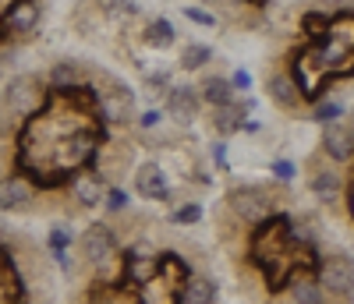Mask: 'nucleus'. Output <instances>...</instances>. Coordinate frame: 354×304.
<instances>
[{
  "instance_id": "obj_31",
  "label": "nucleus",
  "mask_w": 354,
  "mask_h": 304,
  "mask_svg": "<svg viewBox=\"0 0 354 304\" xmlns=\"http://www.w3.org/2000/svg\"><path fill=\"white\" fill-rule=\"evenodd\" d=\"M347 131H351V138H354V110H351V128H347Z\"/></svg>"
},
{
  "instance_id": "obj_19",
  "label": "nucleus",
  "mask_w": 354,
  "mask_h": 304,
  "mask_svg": "<svg viewBox=\"0 0 354 304\" xmlns=\"http://www.w3.org/2000/svg\"><path fill=\"white\" fill-rule=\"evenodd\" d=\"M241 120H245V113H241V106H220V110H213V128L220 131V135H234L241 128Z\"/></svg>"
},
{
  "instance_id": "obj_9",
  "label": "nucleus",
  "mask_w": 354,
  "mask_h": 304,
  "mask_svg": "<svg viewBox=\"0 0 354 304\" xmlns=\"http://www.w3.org/2000/svg\"><path fill=\"white\" fill-rule=\"evenodd\" d=\"M135 188H138V195H142V198H149V202H156V198H167V195H170L167 173H163V167H156V163H145V167L135 173Z\"/></svg>"
},
{
  "instance_id": "obj_15",
  "label": "nucleus",
  "mask_w": 354,
  "mask_h": 304,
  "mask_svg": "<svg viewBox=\"0 0 354 304\" xmlns=\"http://www.w3.org/2000/svg\"><path fill=\"white\" fill-rule=\"evenodd\" d=\"M198 96H202V103H209L213 110H220V106H230L234 103V88H230L227 78H216L213 75V78L202 82V93Z\"/></svg>"
},
{
  "instance_id": "obj_21",
  "label": "nucleus",
  "mask_w": 354,
  "mask_h": 304,
  "mask_svg": "<svg viewBox=\"0 0 354 304\" xmlns=\"http://www.w3.org/2000/svg\"><path fill=\"white\" fill-rule=\"evenodd\" d=\"M71 163H82L85 156H88V152H93V145H96V138L93 135H88V131H82V135H71Z\"/></svg>"
},
{
  "instance_id": "obj_30",
  "label": "nucleus",
  "mask_w": 354,
  "mask_h": 304,
  "mask_svg": "<svg viewBox=\"0 0 354 304\" xmlns=\"http://www.w3.org/2000/svg\"><path fill=\"white\" fill-rule=\"evenodd\" d=\"M160 120H163V113H160V110H145V113H142V128H156Z\"/></svg>"
},
{
  "instance_id": "obj_13",
  "label": "nucleus",
  "mask_w": 354,
  "mask_h": 304,
  "mask_svg": "<svg viewBox=\"0 0 354 304\" xmlns=\"http://www.w3.org/2000/svg\"><path fill=\"white\" fill-rule=\"evenodd\" d=\"M213 301H216V283L205 276H192L181 287V297H177V304H213Z\"/></svg>"
},
{
  "instance_id": "obj_3",
  "label": "nucleus",
  "mask_w": 354,
  "mask_h": 304,
  "mask_svg": "<svg viewBox=\"0 0 354 304\" xmlns=\"http://www.w3.org/2000/svg\"><path fill=\"white\" fill-rule=\"evenodd\" d=\"M82 258L85 262H93V265H100V262H106L113 251H117V240H113V230L110 227H103V223H93L85 234H82Z\"/></svg>"
},
{
  "instance_id": "obj_6",
  "label": "nucleus",
  "mask_w": 354,
  "mask_h": 304,
  "mask_svg": "<svg viewBox=\"0 0 354 304\" xmlns=\"http://www.w3.org/2000/svg\"><path fill=\"white\" fill-rule=\"evenodd\" d=\"M36 202V188L28 184V177L21 173H11L0 180V212H8V209H28Z\"/></svg>"
},
{
  "instance_id": "obj_20",
  "label": "nucleus",
  "mask_w": 354,
  "mask_h": 304,
  "mask_svg": "<svg viewBox=\"0 0 354 304\" xmlns=\"http://www.w3.org/2000/svg\"><path fill=\"white\" fill-rule=\"evenodd\" d=\"M290 301L294 304H322V287L315 280H294L290 283Z\"/></svg>"
},
{
  "instance_id": "obj_2",
  "label": "nucleus",
  "mask_w": 354,
  "mask_h": 304,
  "mask_svg": "<svg viewBox=\"0 0 354 304\" xmlns=\"http://www.w3.org/2000/svg\"><path fill=\"white\" fill-rule=\"evenodd\" d=\"M202 110V96L195 85H170L167 88V113L177 120V124H192Z\"/></svg>"
},
{
  "instance_id": "obj_16",
  "label": "nucleus",
  "mask_w": 354,
  "mask_h": 304,
  "mask_svg": "<svg viewBox=\"0 0 354 304\" xmlns=\"http://www.w3.org/2000/svg\"><path fill=\"white\" fill-rule=\"evenodd\" d=\"M46 82L57 88V93H68V88L78 85V64L75 60H57V64L50 68V75H46Z\"/></svg>"
},
{
  "instance_id": "obj_7",
  "label": "nucleus",
  "mask_w": 354,
  "mask_h": 304,
  "mask_svg": "<svg viewBox=\"0 0 354 304\" xmlns=\"http://www.w3.org/2000/svg\"><path fill=\"white\" fill-rule=\"evenodd\" d=\"M36 25H39V8L32 0H15L4 15V32H11V36H32Z\"/></svg>"
},
{
  "instance_id": "obj_22",
  "label": "nucleus",
  "mask_w": 354,
  "mask_h": 304,
  "mask_svg": "<svg viewBox=\"0 0 354 304\" xmlns=\"http://www.w3.org/2000/svg\"><path fill=\"white\" fill-rule=\"evenodd\" d=\"M128 272H131L135 283H145L149 272H156V258H135V262H128Z\"/></svg>"
},
{
  "instance_id": "obj_12",
  "label": "nucleus",
  "mask_w": 354,
  "mask_h": 304,
  "mask_svg": "<svg viewBox=\"0 0 354 304\" xmlns=\"http://www.w3.org/2000/svg\"><path fill=\"white\" fill-rule=\"evenodd\" d=\"M71 195L78 205H100L103 202V184H100V173H78L71 180Z\"/></svg>"
},
{
  "instance_id": "obj_1",
  "label": "nucleus",
  "mask_w": 354,
  "mask_h": 304,
  "mask_svg": "<svg viewBox=\"0 0 354 304\" xmlns=\"http://www.w3.org/2000/svg\"><path fill=\"white\" fill-rule=\"evenodd\" d=\"M43 103H46V88L32 75H21L4 88V106L15 117H36L43 110Z\"/></svg>"
},
{
  "instance_id": "obj_24",
  "label": "nucleus",
  "mask_w": 354,
  "mask_h": 304,
  "mask_svg": "<svg viewBox=\"0 0 354 304\" xmlns=\"http://www.w3.org/2000/svg\"><path fill=\"white\" fill-rule=\"evenodd\" d=\"M170 220H174V223H198V220H202V209H198V205H181Z\"/></svg>"
},
{
  "instance_id": "obj_14",
  "label": "nucleus",
  "mask_w": 354,
  "mask_h": 304,
  "mask_svg": "<svg viewBox=\"0 0 354 304\" xmlns=\"http://www.w3.org/2000/svg\"><path fill=\"white\" fill-rule=\"evenodd\" d=\"M308 188H312V195H315L319 202H337L344 184H340V173H333V170H315L312 180H308Z\"/></svg>"
},
{
  "instance_id": "obj_4",
  "label": "nucleus",
  "mask_w": 354,
  "mask_h": 304,
  "mask_svg": "<svg viewBox=\"0 0 354 304\" xmlns=\"http://www.w3.org/2000/svg\"><path fill=\"white\" fill-rule=\"evenodd\" d=\"M319 287H326V290L337 294V297L351 294V290H354V262L344 258V255L326 258V262H322V280H319Z\"/></svg>"
},
{
  "instance_id": "obj_10",
  "label": "nucleus",
  "mask_w": 354,
  "mask_h": 304,
  "mask_svg": "<svg viewBox=\"0 0 354 304\" xmlns=\"http://www.w3.org/2000/svg\"><path fill=\"white\" fill-rule=\"evenodd\" d=\"M322 152L326 156H333L337 163H347L354 156V138L344 124H326L322 128Z\"/></svg>"
},
{
  "instance_id": "obj_25",
  "label": "nucleus",
  "mask_w": 354,
  "mask_h": 304,
  "mask_svg": "<svg viewBox=\"0 0 354 304\" xmlns=\"http://www.w3.org/2000/svg\"><path fill=\"white\" fill-rule=\"evenodd\" d=\"M227 82H230V88H234V93H248V88H252V75H248V71H241V68L234 71Z\"/></svg>"
},
{
  "instance_id": "obj_11",
  "label": "nucleus",
  "mask_w": 354,
  "mask_h": 304,
  "mask_svg": "<svg viewBox=\"0 0 354 304\" xmlns=\"http://www.w3.org/2000/svg\"><path fill=\"white\" fill-rule=\"evenodd\" d=\"M266 88H270V99H273L280 110H294V106H298V99H301L298 85H294V78H287V75H280V71L270 75Z\"/></svg>"
},
{
  "instance_id": "obj_32",
  "label": "nucleus",
  "mask_w": 354,
  "mask_h": 304,
  "mask_svg": "<svg viewBox=\"0 0 354 304\" xmlns=\"http://www.w3.org/2000/svg\"><path fill=\"white\" fill-rule=\"evenodd\" d=\"M0 75H4V57H0Z\"/></svg>"
},
{
  "instance_id": "obj_18",
  "label": "nucleus",
  "mask_w": 354,
  "mask_h": 304,
  "mask_svg": "<svg viewBox=\"0 0 354 304\" xmlns=\"http://www.w3.org/2000/svg\"><path fill=\"white\" fill-rule=\"evenodd\" d=\"M145 43H149L153 50H170L174 46V25L167 18L149 21V28H145Z\"/></svg>"
},
{
  "instance_id": "obj_29",
  "label": "nucleus",
  "mask_w": 354,
  "mask_h": 304,
  "mask_svg": "<svg viewBox=\"0 0 354 304\" xmlns=\"http://www.w3.org/2000/svg\"><path fill=\"white\" fill-rule=\"evenodd\" d=\"M273 173H277L280 180H290V177H294V167H290L287 160H277V163H273Z\"/></svg>"
},
{
  "instance_id": "obj_28",
  "label": "nucleus",
  "mask_w": 354,
  "mask_h": 304,
  "mask_svg": "<svg viewBox=\"0 0 354 304\" xmlns=\"http://www.w3.org/2000/svg\"><path fill=\"white\" fill-rule=\"evenodd\" d=\"M103 198H106V209H110V212H121V209L128 205V198H124V191H117V188H113V191H106Z\"/></svg>"
},
{
  "instance_id": "obj_17",
  "label": "nucleus",
  "mask_w": 354,
  "mask_h": 304,
  "mask_svg": "<svg viewBox=\"0 0 354 304\" xmlns=\"http://www.w3.org/2000/svg\"><path fill=\"white\" fill-rule=\"evenodd\" d=\"M209 60H213V50L205 46V43H188V46L181 50V60H177V64H181L185 71H202Z\"/></svg>"
},
{
  "instance_id": "obj_8",
  "label": "nucleus",
  "mask_w": 354,
  "mask_h": 304,
  "mask_svg": "<svg viewBox=\"0 0 354 304\" xmlns=\"http://www.w3.org/2000/svg\"><path fill=\"white\" fill-rule=\"evenodd\" d=\"M100 113L110 120V124H124V120L135 117V96L128 93V88H110V93H103L100 99Z\"/></svg>"
},
{
  "instance_id": "obj_23",
  "label": "nucleus",
  "mask_w": 354,
  "mask_h": 304,
  "mask_svg": "<svg viewBox=\"0 0 354 304\" xmlns=\"http://www.w3.org/2000/svg\"><path fill=\"white\" fill-rule=\"evenodd\" d=\"M340 113H344L340 103H319V106H315V120H319L322 128H326V124H337V117H340Z\"/></svg>"
},
{
  "instance_id": "obj_27",
  "label": "nucleus",
  "mask_w": 354,
  "mask_h": 304,
  "mask_svg": "<svg viewBox=\"0 0 354 304\" xmlns=\"http://www.w3.org/2000/svg\"><path fill=\"white\" fill-rule=\"evenodd\" d=\"M145 85H149L153 93H167V88H170V71H156V75H149V78H145Z\"/></svg>"
},
{
  "instance_id": "obj_33",
  "label": "nucleus",
  "mask_w": 354,
  "mask_h": 304,
  "mask_svg": "<svg viewBox=\"0 0 354 304\" xmlns=\"http://www.w3.org/2000/svg\"><path fill=\"white\" fill-rule=\"evenodd\" d=\"M205 4H216V0H205Z\"/></svg>"
},
{
  "instance_id": "obj_26",
  "label": "nucleus",
  "mask_w": 354,
  "mask_h": 304,
  "mask_svg": "<svg viewBox=\"0 0 354 304\" xmlns=\"http://www.w3.org/2000/svg\"><path fill=\"white\" fill-rule=\"evenodd\" d=\"M185 18L195 21V25H205V28H213V25H216V18H213L209 11H198V8H185Z\"/></svg>"
},
{
  "instance_id": "obj_5",
  "label": "nucleus",
  "mask_w": 354,
  "mask_h": 304,
  "mask_svg": "<svg viewBox=\"0 0 354 304\" xmlns=\"http://www.w3.org/2000/svg\"><path fill=\"white\" fill-rule=\"evenodd\" d=\"M230 209L238 212L245 223H262V220L273 212V202L266 198L259 188H241V191L230 195Z\"/></svg>"
}]
</instances>
